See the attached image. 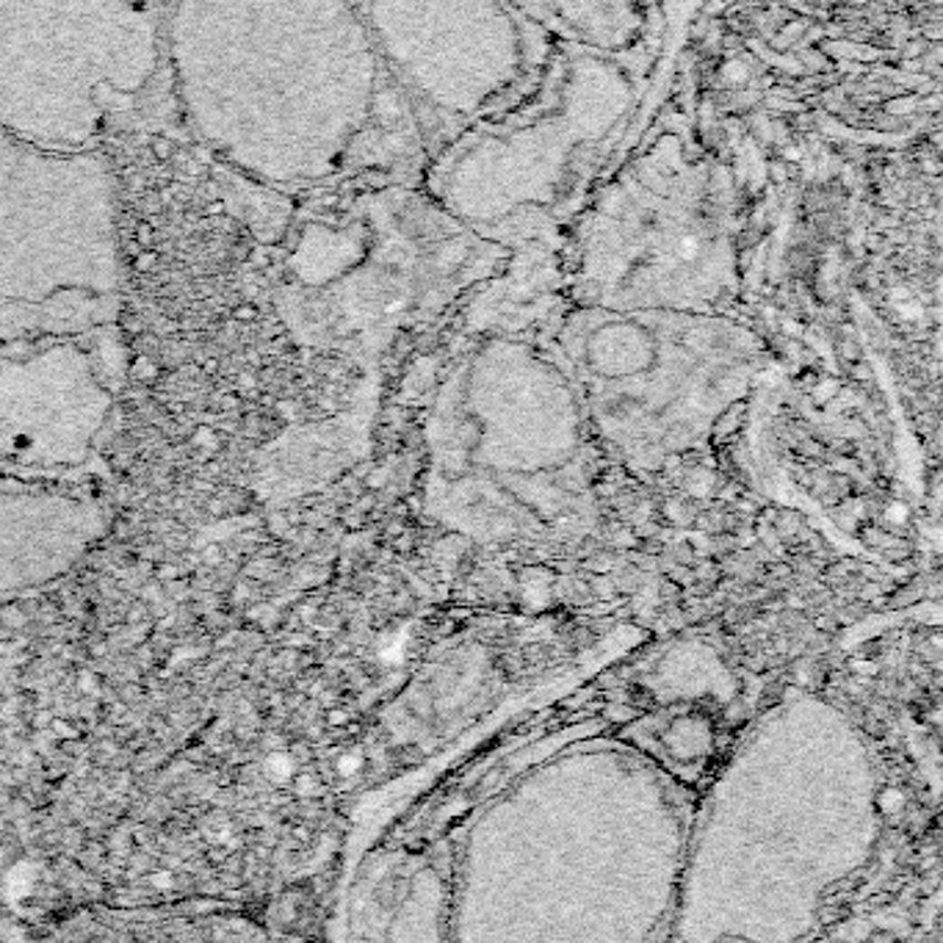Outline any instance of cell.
<instances>
[{
    "label": "cell",
    "instance_id": "obj_1",
    "mask_svg": "<svg viewBox=\"0 0 943 943\" xmlns=\"http://www.w3.org/2000/svg\"><path fill=\"white\" fill-rule=\"evenodd\" d=\"M166 59L194 136L252 180L424 177L429 147L357 0H169Z\"/></svg>",
    "mask_w": 943,
    "mask_h": 943
},
{
    "label": "cell",
    "instance_id": "obj_2",
    "mask_svg": "<svg viewBox=\"0 0 943 943\" xmlns=\"http://www.w3.org/2000/svg\"><path fill=\"white\" fill-rule=\"evenodd\" d=\"M662 39V17L629 48L557 39L540 83L435 153L421 186L512 255L553 252L612 158L629 147Z\"/></svg>",
    "mask_w": 943,
    "mask_h": 943
},
{
    "label": "cell",
    "instance_id": "obj_3",
    "mask_svg": "<svg viewBox=\"0 0 943 943\" xmlns=\"http://www.w3.org/2000/svg\"><path fill=\"white\" fill-rule=\"evenodd\" d=\"M512 258L421 183L363 180L297 221L280 308L299 341L376 357L485 291Z\"/></svg>",
    "mask_w": 943,
    "mask_h": 943
},
{
    "label": "cell",
    "instance_id": "obj_4",
    "mask_svg": "<svg viewBox=\"0 0 943 943\" xmlns=\"http://www.w3.org/2000/svg\"><path fill=\"white\" fill-rule=\"evenodd\" d=\"M551 266L568 304L723 313L742 291L734 175L664 120L595 183Z\"/></svg>",
    "mask_w": 943,
    "mask_h": 943
},
{
    "label": "cell",
    "instance_id": "obj_5",
    "mask_svg": "<svg viewBox=\"0 0 943 943\" xmlns=\"http://www.w3.org/2000/svg\"><path fill=\"white\" fill-rule=\"evenodd\" d=\"M172 94L160 0H0V127L103 149Z\"/></svg>",
    "mask_w": 943,
    "mask_h": 943
},
{
    "label": "cell",
    "instance_id": "obj_6",
    "mask_svg": "<svg viewBox=\"0 0 943 943\" xmlns=\"http://www.w3.org/2000/svg\"><path fill=\"white\" fill-rule=\"evenodd\" d=\"M120 194L103 149H53L0 127V341L114 327Z\"/></svg>",
    "mask_w": 943,
    "mask_h": 943
},
{
    "label": "cell",
    "instance_id": "obj_7",
    "mask_svg": "<svg viewBox=\"0 0 943 943\" xmlns=\"http://www.w3.org/2000/svg\"><path fill=\"white\" fill-rule=\"evenodd\" d=\"M568 380L618 435L690 441L761 365L756 338L725 313L568 304L553 335Z\"/></svg>",
    "mask_w": 943,
    "mask_h": 943
},
{
    "label": "cell",
    "instance_id": "obj_8",
    "mask_svg": "<svg viewBox=\"0 0 943 943\" xmlns=\"http://www.w3.org/2000/svg\"><path fill=\"white\" fill-rule=\"evenodd\" d=\"M429 155L518 105L557 39L512 0H357ZM429 158V160H432Z\"/></svg>",
    "mask_w": 943,
    "mask_h": 943
},
{
    "label": "cell",
    "instance_id": "obj_9",
    "mask_svg": "<svg viewBox=\"0 0 943 943\" xmlns=\"http://www.w3.org/2000/svg\"><path fill=\"white\" fill-rule=\"evenodd\" d=\"M108 332L0 341V474L92 481L122 380Z\"/></svg>",
    "mask_w": 943,
    "mask_h": 943
},
{
    "label": "cell",
    "instance_id": "obj_10",
    "mask_svg": "<svg viewBox=\"0 0 943 943\" xmlns=\"http://www.w3.org/2000/svg\"><path fill=\"white\" fill-rule=\"evenodd\" d=\"M111 526L92 481L0 474V598L42 590L70 573Z\"/></svg>",
    "mask_w": 943,
    "mask_h": 943
},
{
    "label": "cell",
    "instance_id": "obj_11",
    "mask_svg": "<svg viewBox=\"0 0 943 943\" xmlns=\"http://www.w3.org/2000/svg\"><path fill=\"white\" fill-rule=\"evenodd\" d=\"M70 939H125V941H205L258 939L247 916L225 905L138 908V911H89L66 922Z\"/></svg>",
    "mask_w": 943,
    "mask_h": 943
}]
</instances>
